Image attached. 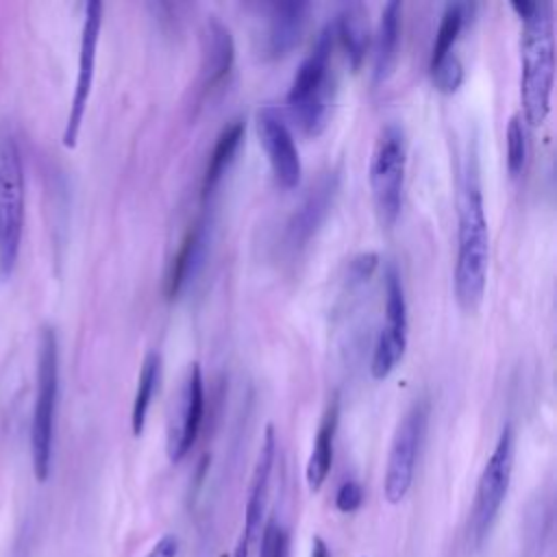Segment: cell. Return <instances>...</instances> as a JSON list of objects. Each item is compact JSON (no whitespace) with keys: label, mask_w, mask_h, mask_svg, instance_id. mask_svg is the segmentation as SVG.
<instances>
[{"label":"cell","mask_w":557,"mask_h":557,"mask_svg":"<svg viewBox=\"0 0 557 557\" xmlns=\"http://www.w3.org/2000/svg\"><path fill=\"white\" fill-rule=\"evenodd\" d=\"M490 268V228L474 152L466 161L457 215L455 296L463 311L472 313L483 300Z\"/></svg>","instance_id":"obj_1"},{"label":"cell","mask_w":557,"mask_h":557,"mask_svg":"<svg viewBox=\"0 0 557 557\" xmlns=\"http://www.w3.org/2000/svg\"><path fill=\"white\" fill-rule=\"evenodd\" d=\"M520 98L522 117L537 126L550 111L555 81V20L550 2H533L520 17Z\"/></svg>","instance_id":"obj_2"},{"label":"cell","mask_w":557,"mask_h":557,"mask_svg":"<svg viewBox=\"0 0 557 557\" xmlns=\"http://www.w3.org/2000/svg\"><path fill=\"white\" fill-rule=\"evenodd\" d=\"M333 24L326 22L315 37L313 48L300 61L289 89L287 107L296 124L307 135H320L329 124L335 83L331 78V50H333Z\"/></svg>","instance_id":"obj_3"},{"label":"cell","mask_w":557,"mask_h":557,"mask_svg":"<svg viewBox=\"0 0 557 557\" xmlns=\"http://www.w3.org/2000/svg\"><path fill=\"white\" fill-rule=\"evenodd\" d=\"M59 398V344L50 326L39 333L37 346V392L30 426L33 472L39 483L50 474L52 466V437H54V411Z\"/></svg>","instance_id":"obj_4"},{"label":"cell","mask_w":557,"mask_h":557,"mask_svg":"<svg viewBox=\"0 0 557 557\" xmlns=\"http://www.w3.org/2000/svg\"><path fill=\"white\" fill-rule=\"evenodd\" d=\"M407 163V139L398 122L381 126L370 157V189L374 211L383 228H392L403 205V183Z\"/></svg>","instance_id":"obj_5"},{"label":"cell","mask_w":557,"mask_h":557,"mask_svg":"<svg viewBox=\"0 0 557 557\" xmlns=\"http://www.w3.org/2000/svg\"><path fill=\"white\" fill-rule=\"evenodd\" d=\"M24 231V165L15 137L0 133V274L9 276Z\"/></svg>","instance_id":"obj_6"},{"label":"cell","mask_w":557,"mask_h":557,"mask_svg":"<svg viewBox=\"0 0 557 557\" xmlns=\"http://www.w3.org/2000/svg\"><path fill=\"white\" fill-rule=\"evenodd\" d=\"M513 450H516V433H513V426L507 422L494 444L492 455L487 457L481 470L476 492H474L468 535L476 546H481L483 540L490 535L498 518V511L505 503V496L509 492L511 472H513Z\"/></svg>","instance_id":"obj_7"},{"label":"cell","mask_w":557,"mask_h":557,"mask_svg":"<svg viewBox=\"0 0 557 557\" xmlns=\"http://www.w3.org/2000/svg\"><path fill=\"white\" fill-rule=\"evenodd\" d=\"M426 416H429V405L424 400H416L400 418L389 453H387V463H385V479H383V496L387 503L396 505L400 503L416 474V461L426 426Z\"/></svg>","instance_id":"obj_8"},{"label":"cell","mask_w":557,"mask_h":557,"mask_svg":"<svg viewBox=\"0 0 557 557\" xmlns=\"http://www.w3.org/2000/svg\"><path fill=\"white\" fill-rule=\"evenodd\" d=\"M407 348V300L400 272L394 263L385 270V320L379 329L370 372L374 379H385L398 366Z\"/></svg>","instance_id":"obj_9"},{"label":"cell","mask_w":557,"mask_h":557,"mask_svg":"<svg viewBox=\"0 0 557 557\" xmlns=\"http://www.w3.org/2000/svg\"><path fill=\"white\" fill-rule=\"evenodd\" d=\"M100 26H102V2L89 0L85 4V20H83V33H81V50H78V72L74 83V94L67 111V122L63 128V144L67 148L76 146L81 124L85 117L87 100L94 85V70H96V50L100 39Z\"/></svg>","instance_id":"obj_10"},{"label":"cell","mask_w":557,"mask_h":557,"mask_svg":"<svg viewBox=\"0 0 557 557\" xmlns=\"http://www.w3.org/2000/svg\"><path fill=\"white\" fill-rule=\"evenodd\" d=\"M202 413H205V383H202L200 363L194 361L189 363L187 374L183 379L176 411L168 431V457L172 461H181L194 446L202 424Z\"/></svg>","instance_id":"obj_11"},{"label":"cell","mask_w":557,"mask_h":557,"mask_svg":"<svg viewBox=\"0 0 557 557\" xmlns=\"http://www.w3.org/2000/svg\"><path fill=\"white\" fill-rule=\"evenodd\" d=\"M257 133L278 185L285 189L296 187L302 174L298 146L287 122L274 107H261L257 111Z\"/></svg>","instance_id":"obj_12"},{"label":"cell","mask_w":557,"mask_h":557,"mask_svg":"<svg viewBox=\"0 0 557 557\" xmlns=\"http://www.w3.org/2000/svg\"><path fill=\"white\" fill-rule=\"evenodd\" d=\"M337 189H339V172L337 170L322 172L315 185L307 191L298 209L287 220L285 244L292 250L302 248L318 233V228L322 226V222L326 220L333 207Z\"/></svg>","instance_id":"obj_13"},{"label":"cell","mask_w":557,"mask_h":557,"mask_svg":"<svg viewBox=\"0 0 557 557\" xmlns=\"http://www.w3.org/2000/svg\"><path fill=\"white\" fill-rule=\"evenodd\" d=\"M274 459H276V433H274V426L268 424L265 433H263L259 455H257V461H255V468H252L248 498H246V507H244L242 533L248 535V537H257L263 522H265L263 518H265V507H268Z\"/></svg>","instance_id":"obj_14"},{"label":"cell","mask_w":557,"mask_h":557,"mask_svg":"<svg viewBox=\"0 0 557 557\" xmlns=\"http://www.w3.org/2000/svg\"><path fill=\"white\" fill-rule=\"evenodd\" d=\"M307 11L309 4L300 0L268 4V22L263 37V54L268 59H278L292 52V48L298 44L302 35Z\"/></svg>","instance_id":"obj_15"},{"label":"cell","mask_w":557,"mask_h":557,"mask_svg":"<svg viewBox=\"0 0 557 557\" xmlns=\"http://www.w3.org/2000/svg\"><path fill=\"white\" fill-rule=\"evenodd\" d=\"M235 59V44L231 28L218 17L209 15L202 30V61H200V85L213 89L231 70Z\"/></svg>","instance_id":"obj_16"},{"label":"cell","mask_w":557,"mask_h":557,"mask_svg":"<svg viewBox=\"0 0 557 557\" xmlns=\"http://www.w3.org/2000/svg\"><path fill=\"white\" fill-rule=\"evenodd\" d=\"M207 244V226L202 220L194 222L181 239L176 255L170 261L165 274V298L174 300L187 285V281L198 272Z\"/></svg>","instance_id":"obj_17"},{"label":"cell","mask_w":557,"mask_h":557,"mask_svg":"<svg viewBox=\"0 0 557 557\" xmlns=\"http://www.w3.org/2000/svg\"><path fill=\"white\" fill-rule=\"evenodd\" d=\"M400 17H403V4L398 0H389L383 4L379 24L374 30V52H372L374 83L387 81L396 67L398 41H400Z\"/></svg>","instance_id":"obj_18"},{"label":"cell","mask_w":557,"mask_h":557,"mask_svg":"<svg viewBox=\"0 0 557 557\" xmlns=\"http://www.w3.org/2000/svg\"><path fill=\"white\" fill-rule=\"evenodd\" d=\"M333 24V35L344 48V54L350 63L352 70H359L368 46H370V20H368V9L359 2L346 4L337 17L331 22Z\"/></svg>","instance_id":"obj_19"},{"label":"cell","mask_w":557,"mask_h":557,"mask_svg":"<svg viewBox=\"0 0 557 557\" xmlns=\"http://www.w3.org/2000/svg\"><path fill=\"white\" fill-rule=\"evenodd\" d=\"M337 422H339V400L337 394L331 398L315 440H313V448L311 455L307 459V468H305V479L311 492H320V487L324 485L329 470L333 466V442H335V431H337Z\"/></svg>","instance_id":"obj_20"},{"label":"cell","mask_w":557,"mask_h":557,"mask_svg":"<svg viewBox=\"0 0 557 557\" xmlns=\"http://www.w3.org/2000/svg\"><path fill=\"white\" fill-rule=\"evenodd\" d=\"M242 137H244V117H233L218 133L213 150H211L209 161L205 165V174H202V185H200L202 202H207L211 198V194L215 191V187L220 185V178L224 176L226 168L231 165V161H233V157L239 148Z\"/></svg>","instance_id":"obj_21"},{"label":"cell","mask_w":557,"mask_h":557,"mask_svg":"<svg viewBox=\"0 0 557 557\" xmlns=\"http://www.w3.org/2000/svg\"><path fill=\"white\" fill-rule=\"evenodd\" d=\"M161 379V355L150 350L144 357L139 376H137V389H135V398H133V409H131V431L135 437H139L144 433L146 426V416L152 403V396L157 392Z\"/></svg>","instance_id":"obj_22"},{"label":"cell","mask_w":557,"mask_h":557,"mask_svg":"<svg viewBox=\"0 0 557 557\" xmlns=\"http://www.w3.org/2000/svg\"><path fill=\"white\" fill-rule=\"evenodd\" d=\"M474 11V4L470 2H448L442 11V17H440V26H437V33H435V41H433V48H431V59L429 63H435L437 59H442L444 54L453 52V46L468 20V15H472Z\"/></svg>","instance_id":"obj_23"},{"label":"cell","mask_w":557,"mask_h":557,"mask_svg":"<svg viewBox=\"0 0 557 557\" xmlns=\"http://www.w3.org/2000/svg\"><path fill=\"white\" fill-rule=\"evenodd\" d=\"M431 70V78L437 91L442 94H453L459 89V85L463 83V63L457 57V52H448L442 59H437L435 63H429Z\"/></svg>","instance_id":"obj_24"},{"label":"cell","mask_w":557,"mask_h":557,"mask_svg":"<svg viewBox=\"0 0 557 557\" xmlns=\"http://www.w3.org/2000/svg\"><path fill=\"white\" fill-rule=\"evenodd\" d=\"M507 170L511 176H518L527 161V131L522 113H513L507 124Z\"/></svg>","instance_id":"obj_25"},{"label":"cell","mask_w":557,"mask_h":557,"mask_svg":"<svg viewBox=\"0 0 557 557\" xmlns=\"http://www.w3.org/2000/svg\"><path fill=\"white\" fill-rule=\"evenodd\" d=\"M289 553V533L287 527L272 513L261 527L259 557H287Z\"/></svg>","instance_id":"obj_26"},{"label":"cell","mask_w":557,"mask_h":557,"mask_svg":"<svg viewBox=\"0 0 557 557\" xmlns=\"http://www.w3.org/2000/svg\"><path fill=\"white\" fill-rule=\"evenodd\" d=\"M363 503V490L357 481L348 479L344 481L337 492H335V507L342 511V513H352L361 507Z\"/></svg>","instance_id":"obj_27"},{"label":"cell","mask_w":557,"mask_h":557,"mask_svg":"<svg viewBox=\"0 0 557 557\" xmlns=\"http://www.w3.org/2000/svg\"><path fill=\"white\" fill-rule=\"evenodd\" d=\"M379 265V255L376 252H361L350 261V281L352 283H363L372 276V272Z\"/></svg>","instance_id":"obj_28"},{"label":"cell","mask_w":557,"mask_h":557,"mask_svg":"<svg viewBox=\"0 0 557 557\" xmlns=\"http://www.w3.org/2000/svg\"><path fill=\"white\" fill-rule=\"evenodd\" d=\"M178 555V537L174 533L161 535L146 557H176Z\"/></svg>","instance_id":"obj_29"},{"label":"cell","mask_w":557,"mask_h":557,"mask_svg":"<svg viewBox=\"0 0 557 557\" xmlns=\"http://www.w3.org/2000/svg\"><path fill=\"white\" fill-rule=\"evenodd\" d=\"M309 557H329V546L320 535H315L311 540V555Z\"/></svg>","instance_id":"obj_30"}]
</instances>
